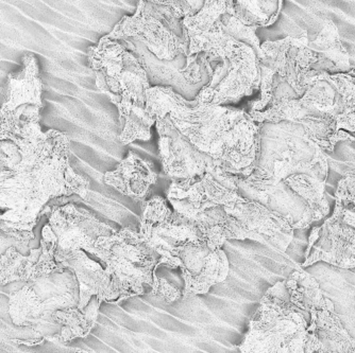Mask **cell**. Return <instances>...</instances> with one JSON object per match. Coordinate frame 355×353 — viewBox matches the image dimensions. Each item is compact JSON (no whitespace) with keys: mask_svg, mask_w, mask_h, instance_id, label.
<instances>
[{"mask_svg":"<svg viewBox=\"0 0 355 353\" xmlns=\"http://www.w3.org/2000/svg\"><path fill=\"white\" fill-rule=\"evenodd\" d=\"M89 192V179L71 168L67 135L43 132L40 123L0 132V210L6 220L35 227L51 199H87Z\"/></svg>","mask_w":355,"mask_h":353,"instance_id":"6da1fadb","label":"cell"},{"mask_svg":"<svg viewBox=\"0 0 355 353\" xmlns=\"http://www.w3.org/2000/svg\"><path fill=\"white\" fill-rule=\"evenodd\" d=\"M93 255L101 259L105 271L119 283L123 299L145 294L146 287L151 289L153 296L162 297L167 304L182 295L166 279L157 276L161 257L132 229L121 228L101 237Z\"/></svg>","mask_w":355,"mask_h":353,"instance_id":"7a4b0ae2","label":"cell"},{"mask_svg":"<svg viewBox=\"0 0 355 353\" xmlns=\"http://www.w3.org/2000/svg\"><path fill=\"white\" fill-rule=\"evenodd\" d=\"M260 125V155L257 168H264L282 177L309 174L327 181L328 159L304 125L288 121Z\"/></svg>","mask_w":355,"mask_h":353,"instance_id":"3957f363","label":"cell"},{"mask_svg":"<svg viewBox=\"0 0 355 353\" xmlns=\"http://www.w3.org/2000/svg\"><path fill=\"white\" fill-rule=\"evenodd\" d=\"M285 283L291 301L309 315L303 338L304 353H355V338L345 328L316 279L298 266Z\"/></svg>","mask_w":355,"mask_h":353,"instance_id":"277c9868","label":"cell"},{"mask_svg":"<svg viewBox=\"0 0 355 353\" xmlns=\"http://www.w3.org/2000/svg\"><path fill=\"white\" fill-rule=\"evenodd\" d=\"M308 320V313L291 301L285 280L279 281L261 299L239 349L241 353H287L304 335Z\"/></svg>","mask_w":355,"mask_h":353,"instance_id":"5b68a950","label":"cell"},{"mask_svg":"<svg viewBox=\"0 0 355 353\" xmlns=\"http://www.w3.org/2000/svg\"><path fill=\"white\" fill-rule=\"evenodd\" d=\"M337 91L330 75L311 71L308 89L299 99L283 100L263 111H248L257 123H278L282 121L301 123L314 137L324 152L335 149L334 114Z\"/></svg>","mask_w":355,"mask_h":353,"instance_id":"8992f818","label":"cell"},{"mask_svg":"<svg viewBox=\"0 0 355 353\" xmlns=\"http://www.w3.org/2000/svg\"><path fill=\"white\" fill-rule=\"evenodd\" d=\"M121 43L141 62L151 87H169L187 101L196 100L212 78V64L205 53L198 55L196 61L187 67V53H179L173 61H163L133 39H123Z\"/></svg>","mask_w":355,"mask_h":353,"instance_id":"52a82bcc","label":"cell"},{"mask_svg":"<svg viewBox=\"0 0 355 353\" xmlns=\"http://www.w3.org/2000/svg\"><path fill=\"white\" fill-rule=\"evenodd\" d=\"M46 215L48 223L42 229V237L55 243V259L58 263L76 251H83L93 255L98 239L116 231L87 209L71 203L63 206H48Z\"/></svg>","mask_w":355,"mask_h":353,"instance_id":"ba28073f","label":"cell"},{"mask_svg":"<svg viewBox=\"0 0 355 353\" xmlns=\"http://www.w3.org/2000/svg\"><path fill=\"white\" fill-rule=\"evenodd\" d=\"M239 194L247 201L260 203L273 212L294 223L295 230L305 229L322 220L314 207L293 190L284 179L271 171L257 168L250 176L236 177Z\"/></svg>","mask_w":355,"mask_h":353,"instance_id":"9c48e42d","label":"cell"},{"mask_svg":"<svg viewBox=\"0 0 355 353\" xmlns=\"http://www.w3.org/2000/svg\"><path fill=\"white\" fill-rule=\"evenodd\" d=\"M167 199L155 195L143 203L139 235L161 257V266L178 269L175 251L187 242H203L197 229L169 208Z\"/></svg>","mask_w":355,"mask_h":353,"instance_id":"30bf717a","label":"cell"},{"mask_svg":"<svg viewBox=\"0 0 355 353\" xmlns=\"http://www.w3.org/2000/svg\"><path fill=\"white\" fill-rule=\"evenodd\" d=\"M260 87L259 57L252 48L243 44L234 55L218 62L196 100L201 105L225 107L260 91Z\"/></svg>","mask_w":355,"mask_h":353,"instance_id":"8fae6325","label":"cell"},{"mask_svg":"<svg viewBox=\"0 0 355 353\" xmlns=\"http://www.w3.org/2000/svg\"><path fill=\"white\" fill-rule=\"evenodd\" d=\"M233 0H207L202 9L183 19V39L189 46L187 59L205 53L209 63L228 59L243 44L225 35L220 17L230 9Z\"/></svg>","mask_w":355,"mask_h":353,"instance_id":"7c38bea8","label":"cell"},{"mask_svg":"<svg viewBox=\"0 0 355 353\" xmlns=\"http://www.w3.org/2000/svg\"><path fill=\"white\" fill-rule=\"evenodd\" d=\"M159 134V153L163 172L173 181H195L209 171L223 169L221 161L195 147L171 123L169 117L155 123Z\"/></svg>","mask_w":355,"mask_h":353,"instance_id":"4fadbf2b","label":"cell"},{"mask_svg":"<svg viewBox=\"0 0 355 353\" xmlns=\"http://www.w3.org/2000/svg\"><path fill=\"white\" fill-rule=\"evenodd\" d=\"M43 83L33 55L23 57V69L10 73L7 93L0 107V132H10L24 123H41Z\"/></svg>","mask_w":355,"mask_h":353,"instance_id":"5bb4252c","label":"cell"},{"mask_svg":"<svg viewBox=\"0 0 355 353\" xmlns=\"http://www.w3.org/2000/svg\"><path fill=\"white\" fill-rule=\"evenodd\" d=\"M175 263L184 279L183 298L205 295L229 276L230 263L221 248L205 242H187L175 251Z\"/></svg>","mask_w":355,"mask_h":353,"instance_id":"9a60e30c","label":"cell"},{"mask_svg":"<svg viewBox=\"0 0 355 353\" xmlns=\"http://www.w3.org/2000/svg\"><path fill=\"white\" fill-rule=\"evenodd\" d=\"M320 261L347 270L355 269V228L343 220L336 204L328 220L311 231L304 261L299 266L305 269Z\"/></svg>","mask_w":355,"mask_h":353,"instance_id":"2e32d148","label":"cell"},{"mask_svg":"<svg viewBox=\"0 0 355 353\" xmlns=\"http://www.w3.org/2000/svg\"><path fill=\"white\" fill-rule=\"evenodd\" d=\"M105 37L119 42L133 39L163 61H173L181 53H189L185 39L178 37L161 21L144 11L139 3L135 13L123 16Z\"/></svg>","mask_w":355,"mask_h":353,"instance_id":"e0dca14e","label":"cell"},{"mask_svg":"<svg viewBox=\"0 0 355 353\" xmlns=\"http://www.w3.org/2000/svg\"><path fill=\"white\" fill-rule=\"evenodd\" d=\"M225 209L241 225L247 240L262 243L284 253L294 238V223L257 201L246 199Z\"/></svg>","mask_w":355,"mask_h":353,"instance_id":"ac0fdd59","label":"cell"},{"mask_svg":"<svg viewBox=\"0 0 355 353\" xmlns=\"http://www.w3.org/2000/svg\"><path fill=\"white\" fill-rule=\"evenodd\" d=\"M236 177L227 171H209L195 181H173L167 191V199L187 201L195 209L231 207L246 199L239 194Z\"/></svg>","mask_w":355,"mask_h":353,"instance_id":"d6986e66","label":"cell"},{"mask_svg":"<svg viewBox=\"0 0 355 353\" xmlns=\"http://www.w3.org/2000/svg\"><path fill=\"white\" fill-rule=\"evenodd\" d=\"M260 145L261 125L246 113L227 134L217 161L233 176L246 179L257 169Z\"/></svg>","mask_w":355,"mask_h":353,"instance_id":"ffe728a7","label":"cell"},{"mask_svg":"<svg viewBox=\"0 0 355 353\" xmlns=\"http://www.w3.org/2000/svg\"><path fill=\"white\" fill-rule=\"evenodd\" d=\"M246 113L236 107L207 105L202 116L193 123H171L195 147L217 161L227 134Z\"/></svg>","mask_w":355,"mask_h":353,"instance_id":"44dd1931","label":"cell"},{"mask_svg":"<svg viewBox=\"0 0 355 353\" xmlns=\"http://www.w3.org/2000/svg\"><path fill=\"white\" fill-rule=\"evenodd\" d=\"M60 264L75 274L80 290V306L85 310L94 299L99 302H121L125 300L119 283L98 262L83 251H76L60 261Z\"/></svg>","mask_w":355,"mask_h":353,"instance_id":"7402d4cb","label":"cell"},{"mask_svg":"<svg viewBox=\"0 0 355 353\" xmlns=\"http://www.w3.org/2000/svg\"><path fill=\"white\" fill-rule=\"evenodd\" d=\"M173 210L191 222L200 235L203 242L213 248H221L230 240H247V235L234 217L225 207L195 209L180 199H167Z\"/></svg>","mask_w":355,"mask_h":353,"instance_id":"603a6c76","label":"cell"},{"mask_svg":"<svg viewBox=\"0 0 355 353\" xmlns=\"http://www.w3.org/2000/svg\"><path fill=\"white\" fill-rule=\"evenodd\" d=\"M55 243L46 238H42L40 248L31 249L27 256L15 247L8 249L7 253L0 257V284L14 281L33 282L63 270L65 267L55 261Z\"/></svg>","mask_w":355,"mask_h":353,"instance_id":"cb8c5ba5","label":"cell"},{"mask_svg":"<svg viewBox=\"0 0 355 353\" xmlns=\"http://www.w3.org/2000/svg\"><path fill=\"white\" fill-rule=\"evenodd\" d=\"M157 179L159 174L153 163L141 159L132 151L128 152L114 171L103 175L105 185L114 188L123 197L141 203L147 201L151 187L155 186Z\"/></svg>","mask_w":355,"mask_h":353,"instance_id":"d4e9b609","label":"cell"},{"mask_svg":"<svg viewBox=\"0 0 355 353\" xmlns=\"http://www.w3.org/2000/svg\"><path fill=\"white\" fill-rule=\"evenodd\" d=\"M298 37H287L279 41H266L261 44L264 55L259 60L260 97L250 103L249 111H263L268 109L273 91L286 77L289 50L298 42Z\"/></svg>","mask_w":355,"mask_h":353,"instance_id":"484cf974","label":"cell"},{"mask_svg":"<svg viewBox=\"0 0 355 353\" xmlns=\"http://www.w3.org/2000/svg\"><path fill=\"white\" fill-rule=\"evenodd\" d=\"M314 63L311 69L327 75H344L355 71L348 51L340 39V32L334 21L326 19L322 29L314 42H309Z\"/></svg>","mask_w":355,"mask_h":353,"instance_id":"4316f807","label":"cell"},{"mask_svg":"<svg viewBox=\"0 0 355 353\" xmlns=\"http://www.w3.org/2000/svg\"><path fill=\"white\" fill-rule=\"evenodd\" d=\"M96 87L109 99L116 98L139 105H146V91L151 87L146 71L132 53L114 77L96 75Z\"/></svg>","mask_w":355,"mask_h":353,"instance_id":"83f0119b","label":"cell"},{"mask_svg":"<svg viewBox=\"0 0 355 353\" xmlns=\"http://www.w3.org/2000/svg\"><path fill=\"white\" fill-rule=\"evenodd\" d=\"M205 107L197 100L187 101L169 87H150L146 91L145 109L155 123L165 117L178 123H193L202 115Z\"/></svg>","mask_w":355,"mask_h":353,"instance_id":"f1b7e54d","label":"cell"},{"mask_svg":"<svg viewBox=\"0 0 355 353\" xmlns=\"http://www.w3.org/2000/svg\"><path fill=\"white\" fill-rule=\"evenodd\" d=\"M337 97L335 102L334 143L343 141H355V71L344 75H331Z\"/></svg>","mask_w":355,"mask_h":353,"instance_id":"f546056e","label":"cell"},{"mask_svg":"<svg viewBox=\"0 0 355 353\" xmlns=\"http://www.w3.org/2000/svg\"><path fill=\"white\" fill-rule=\"evenodd\" d=\"M205 3L203 0H141L139 3L144 11L183 39V19L198 13Z\"/></svg>","mask_w":355,"mask_h":353,"instance_id":"4dcf8cb0","label":"cell"},{"mask_svg":"<svg viewBox=\"0 0 355 353\" xmlns=\"http://www.w3.org/2000/svg\"><path fill=\"white\" fill-rule=\"evenodd\" d=\"M109 100L119 109V120L121 125L119 141L123 145H130L135 141H150L151 127L155 125V120L147 113L145 105L116 98Z\"/></svg>","mask_w":355,"mask_h":353,"instance_id":"1f68e13d","label":"cell"},{"mask_svg":"<svg viewBox=\"0 0 355 353\" xmlns=\"http://www.w3.org/2000/svg\"><path fill=\"white\" fill-rule=\"evenodd\" d=\"M131 53L121 42L101 37L96 46L87 49V62L89 69L96 75L114 77L125 66Z\"/></svg>","mask_w":355,"mask_h":353,"instance_id":"d6a6232c","label":"cell"},{"mask_svg":"<svg viewBox=\"0 0 355 353\" xmlns=\"http://www.w3.org/2000/svg\"><path fill=\"white\" fill-rule=\"evenodd\" d=\"M282 8V0H233L237 19L257 30L273 25Z\"/></svg>","mask_w":355,"mask_h":353,"instance_id":"836d02e7","label":"cell"},{"mask_svg":"<svg viewBox=\"0 0 355 353\" xmlns=\"http://www.w3.org/2000/svg\"><path fill=\"white\" fill-rule=\"evenodd\" d=\"M220 23L225 35H228L230 39H234L239 43L245 44V45L252 48L259 60L264 55L262 48H261L260 39L257 35V29L247 27L237 19L233 5L231 6L228 11L221 15Z\"/></svg>","mask_w":355,"mask_h":353,"instance_id":"e575fe53","label":"cell"},{"mask_svg":"<svg viewBox=\"0 0 355 353\" xmlns=\"http://www.w3.org/2000/svg\"><path fill=\"white\" fill-rule=\"evenodd\" d=\"M35 239V233L30 230H6L0 228V257L7 253L8 249L15 247L21 254H29V243Z\"/></svg>","mask_w":355,"mask_h":353,"instance_id":"d590c367","label":"cell"},{"mask_svg":"<svg viewBox=\"0 0 355 353\" xmlns=\"http://www.w3.org/2000/svg\"><path fill=\"white\" fill-rule=\"evenodd\" d=\"M335 199L355 205V173L348 172L338 181Z\"/></svg>","mask_w":355,"mask_h":353,"instance_id":"8d00e7d4","label":"cell"},{"mask_svg":"<svg viewBox=\"0 0 355 353\" xmlns=\"http://www.w3.org/2000/svg\"><path fill=\"white\" fill-rule=\"evenodd\" d=\"M335 204L340 207V215H342L343 220L347 224L355 228V205L348 204V203H343L340 199H335Z\"/></svg>","mask_w":355,"mask_h":353,"instance_id":"74e56055","label":"cell"},{"mask_svg":"<svg viewBox=\"0 0 355 353\" xmlns=\"http://www.w3.org/2000/svg\"><path fill=\"white\" fill-rule=\"evenodd\" d=\"M13 342L17 345H25V346H39V345H43L46 341L43 338H37L33 340H13Z\"/></svg>","mask_w":355,"mask_h":353,"instance_id":"f35d334b","label":"cell"},{"mask_svg":"<svg viewBox=\"0 0 355 353\" xmlns=\"http://www.w3.org/2000/svg\"><path fill=\"white\" fill-rule=\"evenodd\" d=\"M303 338H304V335H302L298 340L295 341L294 344L291 346L287 353H304V349H303Z\"/></svg>","mask_w":355,"mask_h":353,"instance_id":"ab89813d","label":"cell"}]
</instances>
